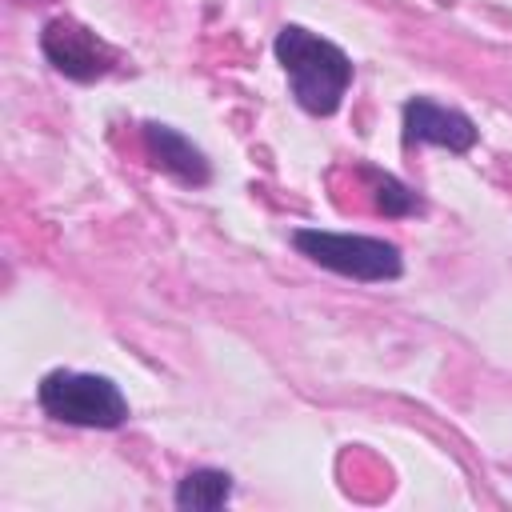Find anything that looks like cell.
Returning a JSON list of instances; mask_svg holds the SVG:
<instances>
[{
    "mask_svg": "<svg viewBox=\"0 0 512 512\" xmlns=\"http://www.w3.org/2000/svg\"><path fill=\"white\" fill-rule=\"evenodd\" d=\"M364 180H368L372 204H376L384 216H416V212L424 208V204H420V196H416L408 184H400L396 176H388V172L364 168Z\"/></svg>",
    "mask_w": 512,
    "mask_h": 512,
    "instance_id": "ba28073f",
    "label": "cell"
},
{
    "mask_svg": "<svg viewBox=\"0 0 512 512\" xmlns=\"http://www.w3.org/2000/svg\"><path fill=\"white\" fill-rule=\"evenodd\" d=\"M272 48L292 80V96L300 100V108L312 116H332L352 84V60L344 56V48L300 24H284Z\"/></svg>",
    "mask_w": 512,
    "mask_h": 512,
    "instance_id": "6da1fadb",
    "label": "cell"
},
{
    "mask_svg": "<svg viewBox=\"0 0 512 512\" xmlns=\"http://www.w3.org/2000/svg\"><path fill=\"white\" fill-rule=\"evenodd\" d=\"M40 48L48 56V64L56 72H64L68 80H100L108 68H112V48L84 24L60 16V20H48L44 32H40Z\"/></svg>",
    "mask_w": 512,
    "mask_h": 512,
    "instance_id": "277c9868",
    "label": "cell"
},
{
    "mask_svg": "<svg viewBox=\"0 0 512 512\" xmlns=\"http://www.w3.org/2000/svg\"><path fill=\"white\" fill-rule=\"evenodd\" d=\"M404 140L408 144H436L448 152H468L476 144V124L456 108H444L428 96H412L404 104Z\"/></svg>",
    "mask_w": 512,
    "mask_h": 512,
    "instance_id": "5b68a950",
    "label": "cell"
},
{
    "mask_svg": "<svg viewBox=\"0 0 512 512\" xmlns=\"http://www.w3.org/2000/svg\"><path fill=\"white\" fill-rule=\"evenodd\" d=\"M292 244L300 256L312 264L360 280V284H384L404 272L400 248L380 236H360V232H328V228H296Z\"/></svg>",
    "mask_w": 512,
    "mask_h": 512,
    "instance_id": "7a4b0ae2",
    "label": "cell"
},
{
    "mask_svg": "<svg viewBox=\"0 0 512 512\" xmlns=\"http://www.w3.org/2000/svg\"><path fill=\"white\" fill-rule=\"evenodd\" d=\"M36 400L52 420L76 424V428H120L128 420L124 392L108 376H96V372L56 368L40 380Z\"/></svg>",
    "mask_w": 512,
    "mask_h": 512,
    "instance_id": "3957f363",
    "label": "cell"
},
{
    "mask_svg": "<svg viewBox=\"0 0 512 512\" xmlns=\"http://www.w3.org/2000/svg\"><path fill=\"white\" fill-rule=\"evenodd\" d=\"M144 148H148V156L156 160V168H164L172 180H180V184H188V188H200V184L212 180L208 156H204L184 132H176L172 124L148 120V124H144Z\"/></svg>",
    "mask_w": 512,
    "mask_h": 512,
    "instance_id": "8992f818",
    "label": "cell"
},
{
    "mask_svg": "<svg viewBox=\"0 0 512 512\" xmlns=\"http://www.w3.org/2000/svg\"><path fill=\"white\" fill-rule=\"evenodd\" d=\"M228 496H232V476L220 468H196L176 484V508H184V512L224 508Z\"/></svg>",
    "mask_w": 512,
    "mask_h": 512,
    "instance_id": "52a82bcc",
    "label": "cell"
}]
</instances>
